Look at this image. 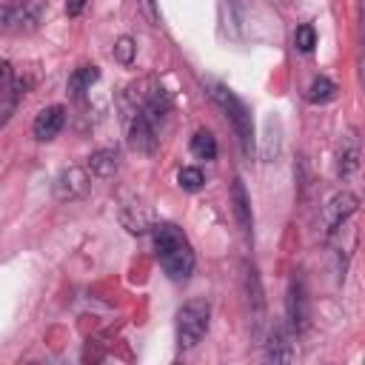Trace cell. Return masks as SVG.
<instances>
[{
    "label": "cell",
    "mask_w": 365,
    "mask_h": 365,
    "mask_svg": "<svg viewBox=\"0 0 365 365\" xmlns=\"http://www.w3.org/2000/svg\"><path fill=\"white\" fill-rule=\"evenodd\" d=\"M145 3H148V9H154V0H145Z\"/></svg>",
    "instance_id": "obj_22"
},
{
    "label": "cell",
    "mask_w": 365,
    "mask_h": 365,
    "mask_svg": "<svg viewBox=\"0 0 365 365\" xmlns=\"http://www.w3.org/2000/svg\"><path fill=\"white\" fill-rule=\"evenodd\" d=\"M177 185H180L182 191H200V188L205 185L202 168H197V165H182L180 174H177Z\"/></svg>",
    "instance_id": "obj_18"
},
{
    "label": "cell",
    "mask_w": 365,
    "mask_h": 365,
    "mask_svg": "<svg viewBox=\"0 0 365 365\" xmlns=\"http://www.w3.org/2000/svg\"><path fill=\"white\" fill-rule=\"evenodd\" d=\"M97 80H100V68H97V66H80V68H74V74L68 77V91H71V97L83 100V94H86Z\"/></svg>",
    "instance_id": "obj_14"
},
{
    "label": "cell",
    "mask_w": 365,
    "mask_h": 365,
    "mask_svg": "<svg viewBox=\"0 0 365 365\" xmlns=\"http://www.w3.org/2000/svg\"><path fill=\"white\" fill-rule=\"evenodd\" d=\"M134 54H137V43H134L128 34H123V37L114 43V60L123 63V66H131V63H134Z\"/></svg>",
    "instance_id": "obj_20"
},
{
    "label": "cell",
    "mask_w": 365,
    "mask_h": 365,
    "mask_svg": "<svg viewBox=\"0 0 365 365\" xmlns=\"http://www.w3.org/2000/svg\"><path fill=\"white\" fill-rule=\"evenodd\" d=\"M265 356L274 362H288L294 356L291 351V328L285 325H274L268 334V345H265Z\"/></svg>",
    "instance_id": "obj_12"
},
{
    "label": "cell",
    "mask_w": 365,
    "mask_h": 365,
    "mask_svg": "<svg viewBox=\"0 0 365 365\" xmlns=\"http://www.w3.org/2000/svg\"><path fill=\"white\" fill-rule=\"evenodd\" d=\"M334 94H336V86H334V80L331 77H325V74H319V77H314L311 80V86H308V103H328V100H334Z\"/></svg>",
    "instance_id": "obj_17"
},
{
    "label": "cell",
    "mask_w": 365,
    "mask_h": 365,
    "mask_svg": "<svg viewBox=\"0 0 365 365\" xmlns=\"http://www.w3.org/2000/svg\"><path fill=\"white\" fill-rule=\"evenodd\" d=\"M117 168H120V154H117V148H97V151H91V157H88V171H91L94 177L108 180V177H114Z\"/></svg>",
    "instance_id": "obj_13"
},
{
    "label": "cell",
    "mask_w": 365,
    "mask_h": 365,
    "mask_svg": "<svg viewBox=\"0 0 365 365\" xmlns=\"http://www.w3.org/2000/svg\"><path fill=\"white\" fill-rule=\"evenodd\" d=\"M63 125H66V108L63 106H46L37 117H34V123H31V131H34V137L37 140H54L60 131H63Z\"/></svg>",
    "instance_id": "obj_9"
},
{
    "label": "cell",
    "mask_w": 365,
    "mask_h": 365,
    "mask_svg": "<svg viewBox=\"0 0 365 365\" xmlns=\"http://www.w3.org/2000/svg\"><path fill=\"white\" fill-rule=\"evenodd\" d=\"M191 154L197 160H214L217 157V140H214V134L205 131V128L194 131V137H191Z\"/></svg>",
    "instance_id": "obj_15"
},
{
    "label": "cell",
    "mask_w": 365,
    "mask_h": 365,
    "mask_svg": "<svg viewBox=\"0 0 365 365\" xmlns=\"http://www.w3.org/2000/svg\"><path fill=\"white\" fill-rule=\"evenodd\" d=\"M356 208H359L356 194H351V191H339V194H334V197L325 202V208H322L325 237L331 240V237H334L345 222H351V217L356 214Z\"/></svg>",
    "instance_id": "obj_6"
},
{
    "label": "cell",
    "mask_w": 365,
    "mask_h": 365,
    "mask_svg": "<svg viewBox=\"0 0 365 365\" xmlns=\"http://www.w3.org/2000/svg\"><path fill=\"white\" fill-rule=\"evenodd\" d=\"M88 185H91L88 171H86L83 165H68V168H63V171L54 177L51 191H54V200L68 202V200H80V197L88 191Z\"/></svg>",
    "instance_id": "obj_7"
},
{
    "label": "cell",
    "mask_w": 365,
    "mask_h": 365,
    "mask_svg": "<svg viewBox=\"0 0 365 365\" xmlns=\"http://www.w3.org/2000/svg\"><path fill=\"white\" fill-rule=\"evenodd\" d=\"M123 111H125V140H128V145L134 148V151H140V154H154L157 151V125L145 117V111L131 100H123Z\"/></svg>",
    "instance_id": "obj_5"
},
{
    "label": "cell",
    "mask_w": 365,
    "mask_h": 365,
    "mask_svg": "<svg viewBox=\"0 0 365 365\" xmlns=\"http://www.w3.org/2000/svg\"><path fill=\"white\" fill-rule=\"evenodd\" d=\"M208 322H211V302L197 297V299H188L185 305H180L177 311V322H174V334H177V345L182 351H191L200 345V339L205 336L208 331Z\"/></svg>",
    "instance_id": "obj_3"
},
{
    "label": "cell",
    "mask_w": 365,
    "mask_h": 365,
    "mask_svg": "<svg viewBox=\"0 0 365 365\" xmlns=\"http://www.w3.org/2000/svg\"><path fill=\"white\" fill-rule=\"evenodd\" d=\"M285 308H288V328L291 334H302L308 328V291H305V282L302 277H291L288 282V297H285Z\"/></svg>",
    "instance_id": "obj_8"
},
{
    "label": "cell",
    "mask_w": 365,
    "mask_h": 365,
    "mask_svg": "<svg viewBox=\"0 0 365 365\" xmlns=\"http://www.w3.org/2000/svg\"><path fill=\"white\" fill-rule=\"evenodd\" d=\"M208 88H211L208 94L214 97V103H217V106L225 111V117L231 120L242 154L251 157V151H254V117H251V108H248L228 86H222V83H208Z\"/></svg>",
    "instance_id": "obj_2"
},
{
    "label": "cell",
    "mask_w": 365,
    "mask_h": 365,
    "mask_svg": "<svg viewBox=\"0 0 365 365\" xmlns=\"http://www.w3.org/2000/svg\"><path fill=\"white\" fill-rule=\"evenodd\" d=\"M231 211H234V220H237L240 231L251 240L254 217H251V200H248V191H245L242 180H234V185H231Z\"/></svg>",
    "instance_id": "obj_11"
},
{
    "label": "cell",
    "mask_w": 365,
    "mask_h": 365,
    "mask_svg": "<svg viewBox=\"0 0 365 365\" xmlns=\"http://www.w3.org/2000/svg\"><path fill=\"white\" fill-rule=\"evenodd\" d=\"M86 6H88V0H66V14L68 17H80L86 11Z\"/></svg>",
    "instance_id": "obj_21"
},
{
    "label": "cell",
    "mask_w": 365,
    "mask_h": 365,
    "mask_svg": "<svg viewBox=\"0 0 365 365\" xmlns=\"http://www.w3.org/2000/svg\"><path fill=\"white\" fill-rule=\"evenodd\" d=\"M314 46H317V29L311 23L297 26V31H294V48L302 51V54H311Z\"/></svg>",
    "instance_id": "obj_19"
},
{
    "label": "cell",
    "mask_w": 365,
    "mask_h": 365,
    "mask_svg": "<svg viewBox=\"0 0 365 365\" xmlns=\"http://www.w3.org/2000/svg\"><path fill=\"white\" fill-rule=\"evenodd\" d=\"M359 171V137L356 131H348L336 151V174L339 180H351Z\"/></svg>",
    "instance_id": "obj_10"
},
{
    "label": "cell",
    "mask_w": 365,
    "mask_h": 365,
    "mask_svg": "<svg viewBox=\"0 0 365 365\" xmlns=\"http://www.w3.org/2000/svg\"><path fill=\"white\" fill-rule=\"evenodd\" d=\"M0 94L3 97H20L23 94V80H17V71L3 57H0Z\"/></svg>",
    "instance_id": "obj_16"
},
{
    "label": "cell",
    "mask_w": 365,
    "mask_h": 365,
    "mask_svg": "<svg viewBox=\"0 0 365 365\" xmlns=\"http://www.w3.org/2000/svg\"><path fill=\"white\" fill-rule=\"evenodd\" d=\"M46 0H9L0 3V34H29L40 26Z\"/></svg>",
    "instance_id": "obj_4"
},
{
    "label": "cell",
    "mask_w": 365,
    "mask_h": 365,
    "mask_svg": "<svg viewBox=\"0 0 365 365\" xmlns=\"http://www.w3.org/2000/svg\"><path fill=\"white\" fill-rule=\"evenodd\" d=\"M154 254L163 268V274L174 282H185L194 274V248L185 237V231L174 222H157L154 225Z\"/></svg>",
    "instance_id": "obj_1"
}]
</instances>
